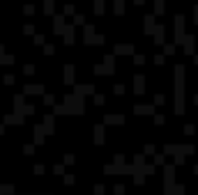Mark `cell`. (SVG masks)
<instances>
[{
  "instance_id": "1",
  "label": "cell",
  "mask_w": 198,
  "mask_h": 195,
  "mask_svg": "<svg viewBox=\"0 0 198 195\" xmlns=\"http://www.w3.org/2000/svg\"><path fill=\"white\" fill-rule=\"evenodd\" d=\"M196 101H198V99H196Z\"/></svg>"
}]
</instances>
